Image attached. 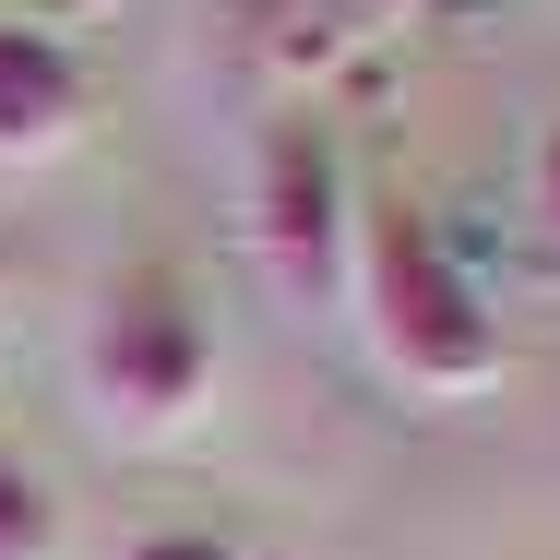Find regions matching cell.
<instances>
[{
	"instance_id": "cell-2",
	"label": "cell",
	"mask_w": 560,
	"mask_h": 560,
	"mask_svg": "<svg viewBox=\"0 0 560 560\" xmlns=\"http://www.w3.org/2000/svg\"><path fill=\"white\" fill-rule=\"evenodd\" d=\"M84 406H96V430L131 453L179 442V430H203V406H215V311L191 299V275L179 262H155V250H131L108 262V287H96V311H84Z\"/></svg>"
},
{
	"instance_id": "cell-8",
	"label": "cell",
	"mask_w": 560,
	"mask_h": 560,
	"mask_svg": "<svg viewBox=\"0 0 560 560\" xmlns=\"http://www.w3.org/2000/svg\"><path fill=\"white\" fill-rule=\"evenodd\" d=\"M382 12H406V0H358V24H382Z\"/></svg>"
},
{
	"instance_id": "cell-6",
	"label": "cell",
	"mask_w": 560,
	"mask_h": 560,
	"mask_svg": "<svg viewBox=\"0 0 560 560\" xmlns=\"http://www.w3.org/2000/svg\"><path fill=\"white\" fill-rule=\"evenodd\" d=\"M119 560H250L226 525H155V537H131Z\"/></svg>"
},
{
	"instance_id": "cell-3",
	"label": "cell",
	"mask_w": 560,
	"mask_h": 560,
	"mask_svg": "<svg viewBox=\"0 0 560 560\" xmlns=\"http://www.w3.org/2000/svg\"><path fill=\"white\" fill-rule=\"evenodd\" d=\"M346 250H358V191H346L335 131L311 108H275L250 143V262L299 311H346Z\"/></svg>"
},
{
	"instance_id": "cell-1",
	"label": "cell",
	"mask_w": 560,
	"mask_h": 560,
	"mask_svg": "<svg viewBox=\"0 0 560 560\" xmlns=\"http://www.w3.org/2000/svg\"><path fill=\"white\" fill-rule=\"evenodd\" d=\"M346 311H358L370 358L394 370V394H418V406H453V394H489L501 382V311H489V287L453 262V238L406 191H370L358 203Z\"/></svg>"
},
{
	"instance_id": "cell-4",
	"label": "cell",
	"mask_w": 560,
	"mask_h": 560,
	"mask_svg": "<svg viewBox=\"0 0 560 560\" xmlns=\"http://www.w3.org/2000/svg\"><path fill=\"white\" fill-rule=\"evenodd\" d=\"M96 108L84 48H60L48 24H0V167H48Z\"/></svg>"
},
{
	"instance_id": "cell-7",
	"label": "cell",
	"mask_w": 560,
	"mask_h": 560,
	"mask_svg": "<svg viewBox=\"0 0 560 560\" xmlns=\"http://www.w3.org/2000/svg\"><path fill=\"white\" fill-rule=\"evenodd\" d=\"M537 215H549V238H560V119L537 131Z\"/></svg>"
},
{
	"instance_id": "cell-5",
	"label": "cell",
	"mask_w": 560,
	"mask_h": 560,
	"mask_svg": "<svg viewBox=\"0 0 560 560\" xmlns=\"http://www.w3.org/2000/svg\"><path fill=\"white\" fill-rule=\"evenodd\" d=\"M60 549V513H48V477L24 453H0V560H48Z\"/></svg>"
}]
</instances>
